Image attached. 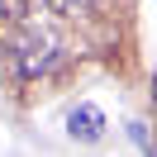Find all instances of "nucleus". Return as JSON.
Segmentation results:
<instances>
[{"mask_svg": "<svg viewBox=\"0 0 157 157\" xmlns=\"http://www.w3.org/2000/svg\"><path fill=\"white\" fill-rule=\"evenodd\" d=\"M57 62H62V38L52 29H43V24H19V29L5 38V67L19 81L48 76Z\"/></svg>", "mask_w": 157, "mask_h": 157, "instance_id": "f257e3e1", "label": "nucleus"}, {"mask_svg": "<svg viewBox=\"0 0 157 157\" xmlns=\"http://www.w3.org/2000/svg\"><path fill=\"white\" fill-rule=\"evenodd\" d=\"M67 133L81 138V143H95V138H105V114H100L95 105H76L67 114Z\"/></svg>", "mask_w": 157, "mask_h": 157, "instance_id": "f03ea898", "label": "nucleus"}, {"mask_svg": "<svg viewBox=\"0 0 157 157\" xmlns=\"http://www.w3.org/2000/svg\"><path fill=\"white\" fill-rule=\"evenodd\" d=\"M43 5H48V0H0V19H29V14H38Z\"/></svg>", "mask_w": 157, "mask_h": 157, "instance_id": "7ed1b4c3", "label": "nucleus"}, {"mask_svg": "<svg viewBox=\"0 0 157 157\" xmlns=\"http://www.w3.org/2000/svg\"><path fill=\"white\" fill-rule=\"evenodd\" d=\"M57 14H86V10H95V0H48Z\"/></svg>", "mask_w": 157, "mask_h": 157, "instance_id": "20e7f679", "label": "nucleus"}, {"mask_svg": "<svg viewBox=\"0 0 157 157\" xmlns=\"http://www.w3.org/2000/svg\"><path fill=\"white\" fill-rule=\"evenodd\" d=\"M152 100H157V76H152Z\"/></svg>", "mask_w": 157, "mask_h": 157, "instance_id": "39448f33", "label": "nucleus"}]
</instances>
